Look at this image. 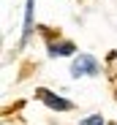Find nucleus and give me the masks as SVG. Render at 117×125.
Wrapping results in <instances>:
<instances>
[{
    "label": "nucleus",
    "mask_w": 117,
    "mask_h": 125,
    "mask_svg": "<svg viewBox=\"0 0 117 125\" xmlns=\"http://www.w3.org/2000/svg\"><path fill=\"white\" fill-rule=\"evenodd\" d=\"M101 73V62L95 60L93 54H76L71 62V76H98Z\"/></svg>",
    "instance_id": "f257e3e1"
},
{
    "label": "nucleus",
    "mask_w": 117,
    "mask_h": 125,
    "mask_svg": "<svg viewBox=\"0 0 117 125\" xmlns=\"http://www.w3.org/2000/svg\"><path fill=\"white\" fill-rule=\"evenodd\" d=\"M35 98L41 101L44 106L54 109V112H71V109H74V103H71L68 98H63V95H54V93H49V90H44V87H38V90H35Z\"/></svg>",
    "instance_id": "f03ea898"
},
{
    "label": "nucleus",
    "mask_w": 117,
    "mask_h": 125,
    "mask_svg": "<svg viewBox=\"0 0 117 125\" xmlns=\"http://www.w3.org/2000/svg\"><path fill=\"white\" fill-rule=\"evenodd\" d=\"M33 11H35V0L25 3V27H22V46L33 38Z\"/></svg>",
    "instance_id": "7ed1b4c3"
},
{
    "label": "nucleus",
    "mask_w": 117,
    "mask_h": 125,
    "mask_svg": "<svg viewBox=\"0 0 117 125\" xmlns=\"http://www.w3.org/2000/svg\"><path fill=\"white\" fill-rule=\"evenodd\" d=\"M49 54L52 57H63V54H76V46L71 44V41H57V44H54V41H49Z\"/></svg>",
    "instance_id": "20e7f679"
},
{
    "label": "nucleus",
    "mask_w": 117,
    "mask_h": 125,
    "mask_svg": "<svg viewBox=\"0 0 117 125\" xmlns=\"http://www.w3.org/2000/svg\"><path fill=\"white\" fill-rule=\"evenodd\" d=\"M79 125H104V117L101 114H90V117L79 120Z\"/></svg>",
    "instance_id": "39448f33"
}]
</instances>
